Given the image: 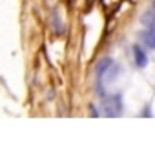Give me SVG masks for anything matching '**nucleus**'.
<instances>
[{"label":"nucleus","instance_id":"obj_1","mask_svg":"<svg viewBox=\"0 0 155 149\" xmlns=\"http://www.w3.org/2000/svg\"><path fill=\"white\" fill-rule=\"evenodd\" d=\"M133 62H135V65L139 67V69H144L146 65H148V55H146V51L137 44V46H133Z\"/></svg>","mask_w":155,"mask_h":149},{"label":"nucleus","instance_id":"obj_2","mask_svg":"<svg viewBox=\"0 0 155 149\" xmlns=\"http://www.w3.org/2000/svg\"><path fill=\"white\" fill-rule=\"evenodd\" d=\"M140 42L148 47V49H151V51H155V31H151V29H144V31H140Z\"/></svg>","mask_w":155,"mask_h":149},{"label":"nucleus","instance_id":"obj_3","mask_svg":"<svg viewBox=\"0 0 155 149\" xmlns=\"http://www.w3.org/2000/svg\"><path fill=\"white\" fill-rule=\"evenodd\" d=\"M111 64H113V60L111 58H102L99 64H97V78H102V74L106 73V71H110V67H111Z\"/></svg>","mask_w":155,"mask_h":149},{"label":"nucleus","instance_id":"obj_4","mask_svg":"<svg viewBox=\"0 0 155 149\" xmlns=\"http://www.w3.org/2000/svg\"><path fill=\"white\" fill-rule=\"evenodd\" d=\"M90 115H91V116H99V111L91 106V107H90Z\"/></svg>","mask_w":155,"mask_h":149},{"label":"nucleus","instance_id":"obj_5","mask_svg":"<svg viewBox=\"0 0 155 149\" xmlns=\"http://www.w3.org/2000/svg\"><path fill=\"white\" fill-rule=\"evenodd\" d=\"M151 9L155 11V0H153V2H151Z\"/></svg>","mask_w":155,"mask_h":149}]
</instances>
